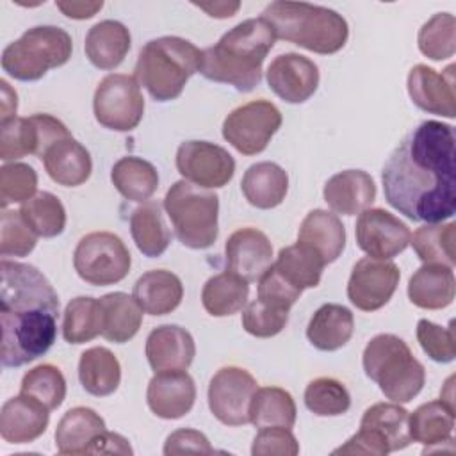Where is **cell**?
Instances as JSON below:
<instances>
[{"label":"cell","instance_id":"1","mask_svg":"<svg viewBox=\"0 0 456 456\" xmlns=\"http://www.w3.org/2000/svg\"><path fill=\"white\" fill-rule=\"evenodd\" d=\"M452 125L428 119L411 128L387 159L381 182L387 203L419 223H444L456 212Z\"/></svg>","mask_w":456,"mask_h":456},{"label":"cell","instance_id":"2","mask_svg":"<svg viewBox=\"0 0 456 456\" xmlns=\"http://www.w3.org/2000/svg\"><path fill=\"white\" fill-rule=\"evenodd\" d=\"M0 322L4 367H21L43 356L57 337L59 296L34 265L2 258Z\"/></svg>","mask_w":456,"mask_h":456},{"label":"cell","instance_id":"3","mask_svg":"<svg viewBox=\"0 0 456 456\" xmlns=\"http://www.w3.org/2000/svg\"><path fill=\"white\" fill-rule=\"evenodd\" d=\"M273 27L260 16L230 28L221 39L201 50L200 73L212 80L249 93L262 80V64L274 46Z\"/></svg>","mask_w":456,"mask_h":456},{"label":"cell","instance_id":"4","mask_svg":"<svg viewBox=\"0 0 456 456\" xmlns=\"http://www.w3.org/2000/svg\"><path fill=\"white\" fill-rule=\"evenodd\" d=\"M262 18L276 37L321 55L337 53L349 37L346 18L322 5L278 0L264 9Z\"/></svg>","mask_w":456,"mask_h":456},{"label":"cell","instance_id":"5","mask_svg":"<svg viewBox=\"0 0 456 456\" xmlns=\"http://www.w3.org/2000/svg\"><path fill=\"white\" fill-rule=\"evenodd\" d=\"M201 50L178 36L148 41L135 62V80L157 102L176 100L187 80L200 71Z\"/></svg>","mask_w":456,"mask_h":456},{"label":"cell","instance_id":"6","mask_svg":"<svg viewBox=\"0 0 456 456\" xmlns=\"http://www.w3.org/2000/svg\"><path fill=\"white\" fill-rule=\"evenodd\" d=\"M369 379L392 403H410L424 387V365L411 354L408 344L392 333H379L369 340L362 356Z\"/></svg>","mask_w":456,"mask_h":456},{"label":"cell","instance_id":"7","mask_svg":"<svg viewBox=\"0 0 456 456\" xmlns=\"http://www.w3.org/2000/svg\"><path fill=\"white\" fill-rule=\"evenodd\" d=\"M71 36L55 25H37L9 43L2 52V69L21 82L43 78L48 69L71 59Z\"/></svg>","mask_w":456,"mask_h":456},{"label":"cell","instance_id":"8","mask_svg":"<svg viewBox=\"0 0 456 456\" xmlns=\"http://www.w3.org/2000/svg\"><path fill=\"white\" fill-rule=\"evenodd\" d=\"M166 214L176 239L191 249L210 248L217 239L219 196L198 185L178 180L164 198Z\"/></svg>","mask_w":456,"mask_h":456},{"label":"cell","instance_id":"9","mask_svg":"<svg viewBox=\"0 0 456 456\" xmlns=\"http://www.w3.org/2000/svg\"><path fill=\"white\" fill-rule=\"evenodd\" d=\"M132 256L125 242L110 232L84 235L73 253L77 274L89 285L105 287L126 278Z\"/></svg>","mask_w":456,"mask_h":456},{"label":"cell","instance_id":"10","mask_svg":"<svg viewBox=\"0 0 456 456\" xmlns=\"http://www.w3.org/2000/svg\"><path fill=\"white\" fill-rule=\"evenodd\" d=\"M96 121L116 132L134 130L144 114V98L135 77L110 73L98 84L93 98Z\"/></svg>","mask_w":456,"mask_h":456},{"label":"cell","instance_id":"11","mask_svg":"<svg viewBox=\"0 0 456 456\" xmlns=\"http://www.w3.org/2000/svg\"><path fill=\"white\" fill-rule=\"evenodd\" d=\"M281 126L280 109L260 98L233 109L223 121V137L242 155L264 151Z\"/></svg>","mask_w":456,"mask_h":456},{"label":"cell","instance_id":"12","mask_svg":"<svg viewBox=\"0 0 456 456\" xmlns=\"http://www.w3.org/2000/svg\"><path fill=\"white\" fill-rule=\"evenodd\" d=\"M69 135L66 125L50 114L12 118L0 123V159L4 162L25 155L41 159L50 144Z\"/></svg>","mask_w":456,"mask_h":456},{"label":"cell","instance_id":"13","mask_svg":"<svg viewBox=\"0 0 456 456\" xmlns=\"http://www.w3.org/2000/svg\"><path fill=\"white\" fill-rule=\"evenodd\" d=\"M256 388V379L246 369L223 367L208 383V408L221 424L244 426L249 422V404Z\"/></svg>","mask_w":456,"mask_h":456},{"label":"cell","instance_id":"14","mask_svg":"<svg viewBox=\"0 0 456 456\" xmlns=\"http://www.w3.org/2000/svg\"><path fill=\"white\" fill-rule=\"evenodd\" d=\"M176 169L191 183L203 189L224 187L235 173L233 157L208 141H185L176 150Z\"/></svg>","mask_w":456,"mask_h":456},{"label":"cell","instance_id":"15","mask_svg":"<svg viewBox=\"0 0 456 456\" xmlns=\"http://www.w3.org/2000/svg\"><path fill=\"white\" fill-rule=\"evenodd\" d=\"M399 278L401 273L394 262L363 256L353 265L347 281V297L358 310H379L394 296Z\"/></svg>","mask_w":456,"mask_h":456},{"label":"cell","instance_id":"16","mask_svg":"<svg viewBox=\"0 0 456 456\" xmlns=\"http://www.w3.org/2000/svg\"><path fill=\"white\" fill-rule=\"evenodd\" d=\"M354 235L358 248L369 256L390 260L408 248L411 232L385 208H365L356 219Z\"/></svg>","mask_w":456,"mask_h":456},{"label":"cell","instance_id":"17","mask_svg":"<svg viewBox=\"0 0 456 456\" xmlns=\"http://www.w3.org/2000/svg\"><path fill=\"white\" fill-rule=\"evenodd\" d=\"M265 78L278 98L287 103H303L317 91L319 68L308 57L289 52L271 61Z\"/></svg>","mask_w":456,"mask_h":456},{"label":"cell","instance_id":"18","mask_svg":"<svg viewBox=\"0 0 456 456\" xmlns=\"http://www.w3.org/2000/svg\"><path fill=\"white\" fill-rule=\"evenodd\" d=\"M408 94L419 109L429 114L454 118V64L447 66L442 73L426 64L413 66L408 73Z\"/></svg>","mask_w":456,"mask_h":456},{"label":"cell","instance_id":"19","mask_svg":"<svg viewBox=\"0 0 456 456\" xmlns=\"http://www.w3.org/2000/svg\"><path fill=\"white\" fill-rule=\"evenodd\" d=\"M196 401L194 379L185 370L155 372L148 383L146 403L150 410L166 420L187 415Z\"/></svg>","mask_w":456,"mask_h":456},{"label":"cell","instance_id":"20","mask_svg":"<svg viewBox=\"0 0 456 456\" xmlns=\"http://www.w3.org/2000/svg\"><path fill=\"white\" fill-rule=\"evenodd\" d=\"M224 255L228 271L249 283L256 281L273 264V244L264 232L248 226L228 237Z\"/></svg>","mask_w":456,"mask_h":456},{"label":"cell","instance_id":"21","mask_svg":"<svg viewBox=\"0 0 456 456\" xmlns=\"http://www.w3.org/2000/svg\"><path fill=\"white\" fill-rule=\"evenodd\" d=\"M196 354L192 335L176 324H162L146 338V358L155 372L185 370Z\"/></svg>","mask_w":456,"mask_h":456},{"label":"cell","instance_id":"22","mask_svg":"<svg viewBox=\"0 0 456 456\" xmlns=\"http://www.w3.org/2000/svg\"><path fill=\"white\" fill-rule=\"evenodd\" d=\"M50 410L28 395L7 399L0 410V435L7 444H30L48 428Z\"/></svg>","mask_w":456,"mask_h":456},{"label":"cell","instance_id":"23","mask_svg":"<svg viewBox=\"0 0 456 456\" xmlns=\"http://www.w3.org/2000/svg\"><path fill=\"white\" fill-rule=\"evenodd\" d=\"M328 207L342 216H356L376 200V183L362 169H346L333 175L322 191Z\"/></svg>","mask_w":456,"mask_h":456},{"label":"cell","instance_id":"24","mask_svg":"<svg viewBox=\"0 0 456 456\" xmlns=\"http://www.w3.org/2000/svg\"><path fill=\"white\" fill-rule=\"evenodd\" d=\"M41 160L48 176L64 187L82 185L93 171L89 151L71 135L50 144Z\"/></svg>","mask_w":456,"mask_h":456},{"label":"cell","instance_id":"25","mask_svg":"<svg viewBox=\"0 0 456 456\" xmlns=\"http://www.w3.org/2000/svg\"><path fill=\"white\" fill-rule=\"evenodd\" d=\"M144 314L167 315L176 310L183 297L182 280L166 269H153L139 276L132 292Z\"/></svg>","mask_w":456,"mask_h":456},{"label":"cell","instance_id":"26","mask_svg":"<svg viewBox=\"0 0 456 456\" xmlns=\"http://www.w3.org/2000/svg\"><path fill=\"white\" fill-rule=\"evenodd\" d=\"M456 281L452 267L424 264L408 281L410 301L424 310H440L454 301Z\"/></svg>","mask_w":456,"mask_h":456},{"label":"cell","instance_id":"27","mask_svg":"<svg viewBox=\"0 0 456 456\" xmlns=\"http://www.w3.org/2000/svg\"><path fill=\"white\" fill-rule=\"evenodd\" d=\"M130 45V32L121 21L103 20L89 28L84 50L86 57L94 68L114 69L125 61Z\"/></svg>","mask_w":456,"mask_h":456},{"label":"cell","instance_id":"28","mask_svg":"<svg viewBox=\"0 0 456 456\" xmlns=\"http://www.w3.org/2000/svg\"><path fill=\"white\" fill-rule=\"evenodd\" d=\"M297 242L317 251L324 264H331L346 248V228L337 214L315 208L310 210L301 221Z\"/></svg>","mask_w":456,"mask_h":456},{"label":"cell","instance_id":"29","mask_svg":"<svg viewBox=\"0 0 456 456\" xmlns=\"http://www.w3.org/2000/svg\"><path fill=\"white\" fill-rule=\"evenodd\" d=\"M105 420L93 408L75 406L68 410L55 429V447L61 454H87L93 442L103 433Z\"/></svg>","mask_w":456,"mask_h":456},{"label":"cell","instance_id":"30","mask_svg":"<svg viewBox=\"0 0 456 456\" xmlns=\"http://www.w3.org/2000/svg\"><path fill=\"white\" fill-rule=\"evenodd\" d=\"M240 189L249 205L269 210L285 200L289 191V175L274 162H256L246 169Z\"/></svg>","mask_w":456,"mask_h":456},{"label":"cell","instance_id":"31","mask_svg":"<svg viewBox=\"0 0 456 456\" xmlns=\"http://www.w3.org/2000/svg\"><path fill=\"white\" fill-rule=\"evenodd\" d=\"M353 312L337 303H326L315 310L306 326V337L319 351H337L353 337Z\"/></svg>","mask_w":456,"mask_h":456},{"label":"cell","instance_id":"32","mask_svg":"<svg viewBox=\"0 0 456 456\" xmlns=\"http://www.w3.org/2000/svg\"><path fill=\"white\" fill-rule=\"evenodd\" d=\"M78 379L87 394L96 397L110 395L118 390L121 381L119 360L107 347H89L80 354Z\"/></svg>","mask_w":456,"mask_h":456},{"label":"cell","instance_id":"33","mask_svg":"<svg viewBox=\"0 0 456 456\" xmlns=\"http://www.w3.org/2000/svg\"><path fill=\"white\" fill-rule=\"evenodd\" d=\"M408 429L411 440L428 447L452 442L454 406L442 399L424 403L408 415Z\"/></svg>","mask_w":456,"mask_h":456},{"label":"cell","instance_id":"34","mask_svg":"<svg viewBox=\"0 0 456 456\" xmlns=\"http://www.w3.org/2000/svg\"><path fill=\"white\" fill-rule=\"evenodd\" d=\"M100 303L103 308V338L114 344H125L137 335L142 324V308L134 296L110 292L102 296Z\"/></svg>","mask_w":456,"mask_h":456},{"label":"cell","instance_id":"35","mask_svg":"<svg viewBox=\"0 0 456 456\" xmlns=\"http://www.w3.org/2000/svg\"><path fill=\"white\" fill-rule=\"evenodd\" d=\"M116 191L130 201H148L159 189V173L155 166L139 157H121L110 171Z\"/></svg>","mask_w":456,"mask_h":456},{"label":"cell","instance_id":"36","mask_svg":"<svg viewBox=\"0 0 456 456\" xmlns=\"http://www.w3.org/2000/svg\"><path fill=\"white\" fill-rule=\"evenodd\" d=\"M324 265L326 264L321 255L301 242L281 248L276 262L273 264V267L301 292L305 289H314L319 285Z\"/></svg>","mask_w":456,"mask_h":456},{"label":"cell","instance_id":"37","mask_svg":"<svg viewBox=\"0 0 456 456\" xmlns=\"http://www.w3.org/2000/svg\"><path fill=\"white\" fill-rule=\"evenodd\" d=\"M130 233L137 249L150 258L160 256L171 242V233L157 201H144L134 208L130 216Z\"/></svg>","mask_w":456,"mask_h":456},{"label":"cell","instance_id":"38","mask_svg":"<svg viewBox=\"0 0 456 456\" xmlns=\"http://www.w3.org/2000/svg\"><path fill=\"white\" fill-rule=\"evenodd\" d=\"M248 281L226 269L207 280L201 290V303L210 315L226 317L242 310L248 303Z\"/></svg>","mask_w":456,"mask_h":456},{"label":"cell","instance_id":"39","mask_svg":"<svg viewBox=\"0 0 456 456\" xmlns=\"http://www.w3.org/2000/svg\"><path fill=\"white\" fill-rule=\"evenodd\" d=\"M408 411L399 403H376L369 406L360 420V426L376 431L392 451L406 449L413 440L408 429Z\"/></svg>","mask_w":456,"mask_h":456},{"label":"cell","instance_id":"40","mask_svg":"<svg viewBox=\"0 0 456 456\" xmlns=\"http://www.w3.org/2000/svg\"><path fill=\"white\" fill-rule=\"evenodd\" d=\"M103 308L100 299L78 296L66 305L62 317V337L69 344H84L102 335Z\"/></svg>","mask_w":456,"mask_h":456},{"label":"cell","instance_id":"41","mask_svg":"<svg viewBox=\"0 0 456 456\" xmlns=\"http://www.w3.org/2000/svg\"><path fill=\"white\" fill-rule=\"evenodd\" d=\"M296 413L292 395L280 387L256 388L249 404V422L258 429L271 426L292 428L296 424Z\"/></svg>","mask_w":456,"mask_h":456},{"label":"cell","instance_id":"42","mask_svg":"<svg viewBox=\"0 0 456 456\" xmlns=\"http://www.w3.org/2000/svg\"><path fill=\"white\" fill-rule=\"evenodd\" d=\"M454 223H429L413 232L410 244L424 264H440L454 267Z\"/></svg>","mask_w":456,"mask_h":456},{"label":"cell","instance_id":"43","mask_svg":"<svg viewBox=\"0 0 456 456\" xmlns=\"http://www.w3.org/2000/svg\"><path fill=\"white\" fill-rule=\"evenodd\" d=\"M20 214L27 226L45 239L57 237L66 226V210L62 201L52 192H37L20 207Z\"/></svg>","mask_w":456,"mask_h":456},{"label":"cell","instance_id":"44","mask_svg":"<svg viewBox=\"0 0 456 456\" xmlns=\"http://www.w3.org/2000/svg\"><path fill=\"white\" fill-rule=\"evenodd\" d=\"M20 394L39 401L48 410H57L66 397V379L59 367L41 363L23 376Z\"/></svg>","mask_w":456,"mask_h":456},{"label":"cell","instance_id":"45","mask_svg":"<svg viewBox=\"0 0 456 456\" xmlns=\"http://www.w3.org/2000/svg\"><path fill=\"white\" fill-rule=\"evenodd\" d=\"M456 21L451 12H436L419 30V50L431 61H444L456 52Z\"/></svg>","mask_w":456,"mask_h":456},{"label":"cell","instance_id":"46","mask_svg":"<svg viewBox=\"0 0 456 456\" xmlns=\"http://www.w3.org/2000/svg\"><path fill=\"white\" fill-rule=\"evenodd\" d=\"M305 406L319 417L344 415L351 406V395L335 378L312 379L305 388Z\"/></svg>","mask_w":456,"mask_h":456},{"label":"cell","instance_id":"47","mask_svg":"<svg viewBox=\"0 0 456 456\" xmlns=\"http://www.w3.org/2000/svg\"><path fill=\"white\" fill-rule=\"evenodd\" d=\"M37 173L23 162L4 164L0 167V205L7 208L11 203H25L37 192Z\"/></svg>","mask_w":456,"mask_h":456},{"label":"cell","instance_id":"48","mask_svg":"<svg viewBox=\"0 0 456 456\" xmlns=\"http://www.w3.org/2000/svg\"><path fill=\"white\" fill-rule=\"evenodd\" d=\"M37 242V235L27 226L20 210L4 208L0 219V255L27 256Z\"/></svg>","mask_w":456,"mask_h":456},{"label":"cell","instance_id":"49","mask_svg":"<svg viewBox=\"0 0 456 456\" xmlns=\"http://www.w3.org/2000/svg\"><path fill=\"white\" fill-rule=\"evenodd\" d=\"M289 321V310L273 306L262 299L251 301L242 312V328L258 338L278 335Z\"/></svg>","mask_w":456,"mask_h":456},{"label":"cell","instance_id":"50","mask_svg":"<svg viewBox=\"0 0 456 456\" xmlns=\"http://www.w3.org/2000/svg\"><path fill=\"white\" fill-rule=\"evenodd\" d=\"M417 340L422 351L438 363H449L456 358V337L452 322L444 328L428 319L417 322Z\"/></svg>","mask_w":456,"mask_h":456},{"label":"cell","instance_id":"51","mask_svg":"<svg viewBox=\"0 0 456 456\" xmlns=\"http://www.w3.org/2000/svg\"><path fill=\"white\" fill-rule=\"evenodd\" d=\"M299 444L294 433L281 426L260 428L251 445L253 456H296Z\"/></svg>","mask_w":456,"mask_h":456},{"label":"cell","instance_id":"52","mask_svg":"<svg viewBox=\"0 0 456 456\" xmlns=\"http://www.w3.org/2000/svg\"><path fill=\"white\" fill-rule=\"evenodd\" d=\"M303 292L296 287H292L274 267L273 264L265 269V273L258 278V299L283 308L290 310L292 305L299 299Z\"/></svg>","mask_w":456,"mask_h":456},{"label":"cell","instance_id":"53","mask_svg":"<svg viewBox=\"0 0 456 456\" xmlns=\"http://www.w3.org/2000/svg\"><path fill=\"white\" fill-rule=\"evenodd\" d=\"M214 449L208 438L198 429H176L173 431L164 444V454H212Z\"/></svg>","mask_w":456,"mask_h":456},{"label":"cell","instance_id":"54","mask_svg":"<svg viewBox=\"0 0 456 456\" xmlns=\"http://www.w3.org/2000/svg\"><path fill=\"white\" fill-rule=\"evenodd\" d=\"M390 449L387 442L372 429L360 426V429L338 449L333 451V454H372V456H385Z\"/></svg>","mask_w":456,"mask_h":456},{"label":"cell","instance_id":"55","mask_svg":"<svg viewBox=\"0 0 456 456\" xmlns=\"http://www.w3.org/2000/svg\"><path fill=\"white\" fill-rule=\"evenodd\" d=\"M132 447L128 440L118 433L103 431L89 447L87 454H132Z\"/></svg>","mask_w":456,"mask_h":456},{"label":"cell","instance_id":"56","mask_svg":"<svg viewBox=\"0 0 456 456\" xmlns=\"http://www.w3.org/2000/svg\"><path fill=\"white\" fill-rule=\"evenodd\" d=\"M55 5L68 18L87 20L93 18L103 7V2H57Z\"/></svg>","mask_w":456,"mask_h":456},{"label":"cell","instance_id":"57","mask_svg":"<svg viewBox=\"0 0 456 456\" xmlns=\"http://www.w3.org/2000/svg\"><path fill=\"white\" fill-rule=\"evenodd\" d=\"M196 7H200L201 11H205L208 16L212 18H232L240 4L239 2H214V4H194Z\"/></svg>","mask_w":456,"mask_h":456},{"label":"cell","instance_id":"58","mask_svg":"<svg viewBox=\"0 0 456 456\" xmlns=\"http://www.w3.org/2000/svg\"><path fill=\"white\" fill-rule=\"evenodd\" d=\"M2 87V121L16 118V109H18V96L16 91L11 89L7 80H0Z\"/></svg>","mask_w":456,"mask_h":456}]
</instances>
